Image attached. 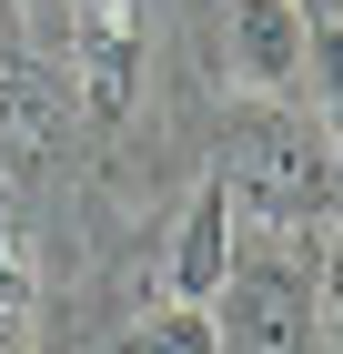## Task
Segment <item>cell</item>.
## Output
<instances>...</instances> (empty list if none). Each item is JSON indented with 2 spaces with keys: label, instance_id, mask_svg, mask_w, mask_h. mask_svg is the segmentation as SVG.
<instances>
[{
  "label": "cell",
  "instance_id": "cell-1",
  "mask_svg": "<svg viewBox=\"0 0 343 354\" xmlns=\"http://www.w3.org/2000/svg\"><path fill=\"white\" fill-rule=\"evenodd\" d=\"M222 71L263 102H293L313 82V30L303 0H222Z\"/></svg>",
  "mask_w": 343,
  "mask_h": 354
},
{
  "label": "cell",
  "instance_id": "cell-7",
  "mask_svg": "<svg viewBox=\"0 0 343 354\" xmlns=\"http://www.w3.org/2000/svg\"><path fill=\"white\" fill-rule=\"evenodd\" d=\"M21 21H30V41H41V51H61V41H71V21H81V0H21Z\"/></svg>",
  "mask_w": 343,
  "mask_h": 354
},
{
  "label": "cell",
  "instance_id": "cell-6",
  "mask_svg": "<svg viewBox=\"0 0 343 354\" xmlns=\"http://www.w3.org/2000/svg\"><path fill=\"white\" fill-rule=\"evenodd\" d=\"M121 354H222V334H212V304H141L132 324H121Z\"/></svg>",
  "mask_w": 343,
  "mask_h": 354
},
{
  "label": "cell",
  "instance_id": "cell-3",
  "mask_svg": "<svg viewBox=\"0 0 343 354\" xmlns=\"http://www.w3.org/2000/svg\"><path fill=\"white\" fill-rule=\"evenodd\" d=\"M71 132V82L51 51H0V172H41Z\"/></svg>",
  "mask_w": 343,
  "mask_h": 354
},
{
  "label": "cell",
  "instance_id": "cell-4",
  "mask_svg": "<svg viewBox=\"0 0 343 354\" xmlns=\"http://www.w3.org/2000/svg\"><path fill=\"white\" fill-rule=\"evenodd\" d=\"M61 71H71V111L121 122L141 102V21L132 10H81L71 41H61Z\"/></svg>",
  "mask_w": 343,
  "mask_h": 354
},
{
  "label": "cell",
  "instance_id": "cell-8",
  "mask_svg": "<svg viewBox=\"0 0 343 354\" xmlns=\"http://www.w3.org/2000/svg\"><path fill=\"white\" fill-rule=\"evenodd\" d=\"M81 10H132V0H81Z\"/></svg>",
  "mask_w": 343,
  "mask_h": 354
},
{
  "label": "cell",
  "instance_id": "cell-5",
  "mask_svg": "<svg viewBox=\"0 0 343 354\" xmlns=\"http://www.w3.org/2000/svg\"><path fill=\"white\" fill-rule=\"evenodd\" d=\"M222 273H233V203H222V172H202L182 223H172V253H161V294L172 304H212Z\"/></svg>",
  "mask_w": 343,
  "mask_h": 354
},
{
  "label": "cell",
  "instance_id": "cell-2",
  "mask_svg": "<svg viewBox=\"0 0 343 354\" xmlns=\"http://www.w3.org/2000/svg\"><path fill=\"white\" fill-rule=\"evenodd\" d=\"M222 314H212V334H222V354H313V294H303V273H222Z\"/></svg>",
  "mask_w": 343,
  "mask_h": 354
}]
</instances>
